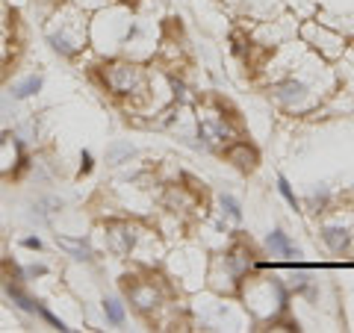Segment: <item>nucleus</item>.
<instances>
[{
  "label": "nucleus",
  "mask_w": 354,
  "mask_h": 333,
  "mask_svg": "<svg viewBox=\"0 0 354 333\" xmlns=\"http://www.w3.org/2000/svg\"><path fill=\"white\" fill-rule=\"evenodd\" d=\"M239 292L245 298L248 310L260 318H278L290 310V289L278 277H245Z\"/></svg>",
  "instance_id": "nucleus-1"
},
{
  "label": "nucleus",
  "mask_w": 354,
  "mask_h": 333,
  "mask_svg": "<svg viewBox=\"0 0 354 333\" xmlns=\"http://www.w3.org/2000/svg\"><path fill=\"white\" fill-rule=\"evenodd\" d=\"M59 27L57 30H48V44L62 57H77L86 44L88 36V24H86V15L74 6H65L62 12H57Z\"/></svg>",
  "instance_id": "nucleus-2"
},
{
  "label": "nucleus",
  "mask_w": 354,
  "mask_h": 333,
  "mask_svg": "<svg viewBox=\"0 0 354 333\" xmlns=\"http://www.w3.org/2000/svg\"><path fill=\"white\" fill-rule=\"evenodd\" d=\"M254 251L248 248V245H234L230 251H225L221 254V260L216 263V269H213V283H216V289H221V292H236L239 286H242V280L251 274V269H254Z\"/></svg>",
  "instance_id": "nucleus-3"
},
{
  "label": "nucleus",
  "mask_w": 354,
  "mask_h": 333,
  "mask_svg": "<svg viewBox=\"0 0 354 333\" xmlns=\"http://www.w3.org/2000/svg\"><path fill=\"white\" fill-rule=\"evenodd\" d=\"M104 83L113 95L142 97L148 88V74L136 62H109V65H104Z\"/></svg>",
  "instance_id": "nucleus-4"
},
{
  "label": "nucleus",
  "mask_w": 354,
  "mask_h": 333,
  "mask_svg": "<svg viewBox=\"0 0 354 333\" xmlns=\"http://www.w3.org/2000/svg\"><path fill=\"white\" fill-rule=\"evenodd\" d=\"M272 97L278 101L283 109H290V113H301V109H307L310 104H313V92L316 86L304 80V77H286V80H278L272 88Z\"/></svg>",
  "instance_id": "nucleus-5"
},
{
  "label": "nucleus",
  "mask_w": 354,
  "mask_h": 333,
  "mask_svg": "<svg viewBox=\"0 0 354 333\" xmlns=\"http://www.w3.org/2000/svg\"><path fill=\"white\" fill-rule=\"evenodd\" d=\"M198 136L207 148H227L239 139V127L225 113H209L198 115Z\"/></svg>",
  "instance_id": "nucleus-6"
},
{
  "label": "nucleus",
  "mask_w": 354,
  "mask_h": 333,
  "mask_svg": "<svg viewBox=\"0 0 354 333\" xmlns=\"http://www.w3.org/2000/svg\"><path fill=\"white\" fill-rule=\"evenodd\" d=\"M301 39L307 44H313L319 53H325L328 59L342 57V44H346L342 32L334 30L330 24H325V21H307V24L301 27Z\"/></svg>",
  "instance_id": "nucleus-7"
},
{
  "label": "nucleus",
  "mask_w": 354,
  "mask_h": 333,
  "mask_svg": "<svg viewBox=\"0 0 354 333\" xmlns=\"http://www.w3.org/2000/svg\"><path fill=\"white\" fill-rule=\"evenodd\" d=\"M121 286H124L127 301L136 307L139 313H153V310L162 304V286L153 283V280H142L136 274H127Z\"/></svg>",
  "instance_id": "nucleus-8"
},
{
  "label": "nucleus",
  "mask_w": 354,
  "mask_h": 333,
  "mask_svg": "<svg viewBox=\"0 0 354 333\" xmlns=\"http://www.w3.org/2000/svg\"><path fill=\"white\" fill-rule=\"evenodd\" d=\"M106 233V248L113 251V254H118V257H130L133 251H136V245H139V227L133 225V221H124V218H118V221H106V227H104Z\"/></svg>",
  "instance_id": "nucleus-9"
},
{
  "label": "nucleus",
  "mask_w": 354,
  "mask_h": 333,
  "mask_svg": "<svg viewBox=\"0 0 354 333\" xmlns=\"http://www.w3.org/2000/svg\"><path fill=\"white\" fill-rule=\"evenodd\" d=\"M225 157H227L230 165H236L239 171H254L257 169V162H260V153L254 151L248 142H234V145H227Z\"/></svg>",
  "instance_id": "nucleus-10"
},
{
  "label": "nucleus",
  "mask_w": 354,
  "mask_h": 333,
  "mask_svg": "<svg viewBox=\"0 0 354 333\" xmlns=\"http://www.w3.org/2000/svg\"><path fill=\"white\" fill-rule=\"evenodd\" d=\"M319 236H322L328 251H334V254H346L351 248V230L342 225H322Z\"/></svg>",
  "instance_id": "nucleus-11"
},
{
  "label": "nucleus",
  "mask_w": 354,
  "mask_h": 333,
  "mask_svg": "<svg viewBox=\"0 0 354 333\" xmlns=\"http://www.w3.org/2000/svg\"><path fill=\"white\" fill-rule=\"evenodd\" d=\"M3 289H6V295H9V301H12L21 313H30V316H36L39 313V301H32V298L21 289V283H15V280H3Z\"/></svg>",
  "instance_id": "nucleus-12"
},
{
  "label": "nucleus",
  "mask_w": 354,
  "mask_h": 333,
  "mask_svg": "<svg viewBox=\"0 0 354 333\" xmlns=\"http://www.w3.org/2000/svg\"><path fill=\"white\" fill-rule=\"evenodd\" d=\"M283 0H242V12H248L257 21H269L274 12H281Z\"/></svg>",
  "instance_id": "nucleus-13"
},
{
  "label": "nucleus",
  "mask_w": 354,
  "mask_h": 333,
  "mask_svg": "<svg viewBox=\"0 0 354 333\" xmlns=\"http://www.w3.org/2000/svg\"><path fill=\"white\" fill-rule=\"evenodd\" d=\"M266 245H269L272 254H281V257H301V251L292 245L283 230H272L269 236H266Z\"/></svg>",
  "instance_id": "nucleus-14"
},
{
  "label": "nucleus",
  "mask_w": 354,
  "mask_h": 333,
  "mask_svg": "<svg viewBox=\"0 0 354 333\" xmlns=\"http://www.w3.org/2000/svg\"><path fill=\"white\" fill-rule=\"evenodd\" d=\"M57 245L62 248V251H68L74 260H83V263H88L92 260V248H88V242L86 239H71V236H57Z\"/></svg>",
  "instance_id": "nucleus-15"
},
{
  "label": "nucleus",
  "mask_w": 354,
  "mask_h": 333,
  "mask_svg": "<svg viewBox=\"0 0 354 333\" xmlns=\"http://www.w3.org/2000/svg\"><path fill=\"white\" fill-rule=\"evenodd\" d=\"M41 74H30L27 80H21L15 88H12V97L15 101H27V97H32V95H39L41 92Z\"/></svg>",
  "instance_id": "nucleus-16"
},
{
  "label": "nucleus",
  "mask_w": 354,
  "mask_h": 333,
  "mask_svg": "<svg viewBox=\"0 0 354 333\" xmlns=\"http://www.w3.org/2000/svg\"><path fill=\"white\" fill-rule=\"evenodd\" d=\"M328 201H330V192H328L325 186L322 189H310V195L304 198V207L313 216H319V213H325V209H328Z\"/></svg>",
  "instance_id": "nucleus-17"
},
{
  "label": "nucleus",
  "mask_w": 354,
  "mask_h": 333,
  "mask_svg": "<svg viewBox=\"0 0 354 333\" xmlns=\"http://www.w3.org/2000/svg\"><path fill=\"white\" fill-rule=\"evenodd\" d=\"M104 316H106V321L113 327H121V325H124V318H127L124 304H121L118 298H104Z\"/></svg>",
  "instance_id": "nucleus-18"
},
{
  "label": "nucleus",
  "mask_w": 354,
  "mask_h": 333,
  "mask_svg": "<svg viewBox=\"0 0 354 333\" xmlns=\"http://www.w3.org/2000/svg\"><path fill=\"white\" fill-rule=\"evenodd\" d=\"M130 157H133V145H130V142H113V145L106 148V160L113 162V165L124 162V160H130Z\"/></svg>",
  "instance_id": "nucleus-19"
},
{
  "label": "nucleus",
  "mask_w": 354,
  "mask_h": 333,
  "mask_svg": "<svg viewBox=\"0 0 354 333\" xmlns=\"http://www.w3.org/2000/svg\"><path fill=\"white\" fill-rule=\"evenodd\" d=\"M218 207H221V213H225L227 218H234V221H242V207L234 195H218Z\"/></svg>",
  "instance_id": "nucleus-20"
},
{
  "label": "nucleus",
  "mask_w": 354,
  "mask_h": 333,
  "mask_svg": "<svg viewBox=\"0 0 354 333\" xmlns=\"http://www.w3.org/2000/svg\"><path fill=\"white\" fill-rule=\"evenodd\" d=\"M278 192L283 195V201H286V204H290L292 209H301V201H298V195L292 192V186H290V180H286V177H283V174L278 177Z\"/></svg>",
  "instance_id": "nucleus-21"
},
{
  "label": "nucleus",
  "mask_w": 354,
  "mask_h": 333,
  "mask_svg": "<svg viewBox=\"0 0 354 333\" xmlns=\"http://www.w3.org/2000/svg\"><path fill=\"white\" fill-rule=\"evenodd\" d=\"M39 316H41L44 321H48V325H50V327H57V330H62V333H68V330H71V327H68V325H65V321H62L59 316H53V313H50V310H48V307H44V304H39Z\"/></svg>",
  "instance_id": "nucleus-22"
},
{
  "label": "nucleus",
  "mask_w": 354,
  "mask_h": 333,
  "mask_svg": "<svg viewBox=\"0 0 354 333\" xmlns=\"http://www.w3.org/2000/svg\"><path fill=\"white\" fill-rule=\"evenodd\" d=\"M24 274H27V280H30V277H44V274H48V265L32 263V265H27V269H24Z\"/></svg>",
  "instance_id": "nucleus-23"
},
{
  "label": "nucleus",
  "mask_w": 354,
  "mask_h": 333,
  "mask_svg": "<svg viewBox=\"0 0 354 333\" xmlns=\"http://www.w3.org/2000/svg\"><path fill=\"white\" fill-rule=\"evenodd\" d=\"M92 165H95L92 153H88V151H83V153H80V174H88V171H92Z\"/></svg>",
  "instance_id": "nucleus-24"
},
{
  "label": "nucleus",
  "mask_w": 354,
  "mask_h": 333,
  "mask_svg": "<svg viewBox=\"0 0 354 333\" xmlns=\"http://www.w3.org/2000/svg\"><path fill=\"white\" fill-rule=\"evenodd\" d=\"M24 248H32V251H41V239H39V236H27V239H24Z\"/></svg>",
  "instance_id": "nucleus-25"
},
{
  "label": "nucleus",
  "mask_w": 354,
  "mask_h": 333,
  "mask_svg": "<svg viewBox=\"0 0 354 333\" xmlns=\"http://www.w3.org/2000/svg\"><path fill=\"white\" fill-rule=\"evenodd\" d=\"M9 139H12V133H6V130H0V151H3L9 145Z\"/></svg>",
  "instance_id": "nucleus-26"
}]
</instances>
